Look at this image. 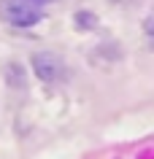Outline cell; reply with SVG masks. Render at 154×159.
Wrapping results in <instances>:
<instances>
[{"mask_svg": "<svg viewBox=\"0 0 154 159\" xmlns=\"http://www.w3.org/2000/svg\"><path fill=\"white\" fill-rule=\"evenodd\" d=\"M0 16L14 27H33L43 19V11L30 0H0Z\"/></svg>", "mask_w": 154, "mask_h": 159, "instance_id": "6da1fadb", "label": "cell"}, {"mask_svg": "<svg viewBox=\"0 0 154 159\" xmlns=\"http://www.w3.org/2000/svg\"><path fill=\"white\" fill-rule=\"evenodd\" d=\"M33 65H35V73L41 75L43 81H54L57 75H62V59L57 57V54H35L33 57Z\"/></svg>", "mask_w": 154, "mask_h": 159, "instance_id": "7a4b0ae2", "label": "cell"}, {"mask_svg": "<svg viewBox=\"0 0 154 159\" xmlns=\"http://www.w3.org/2000/svg\"><path fill=\"white\" fill-rule=\"evenodd\" d=\"M30 3H35V6H43V3H51V0H30Z\"/></svg>", "mask_w": 154, "mask_h": 159, "instance_id": "3957f363", "label": "cell"}]
</instances>
